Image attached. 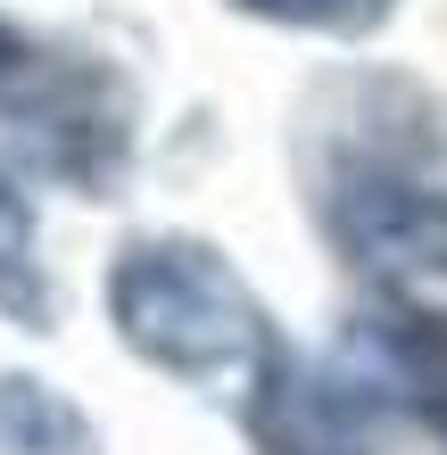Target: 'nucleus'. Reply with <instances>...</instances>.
Wrapping results in <instances>:
<instances>
[{
  "label": "nucleus",
  "instance_id": "f257e3e1",
  "mask_svg": "<svg viewBox=\"0 0 447 455\" xmlns=\"http://www.w3.org/2000/svg\"><path fill=\"white\" fill-rule=\"evenodd\" d=\"M108 323L149 372L182 381L224 414H249L282 372V331L224 249L191 232H149L108 265Z\"/></svg>",
  "mask_w": 447,
  "mask_h": 455
},
{
  "label": "nucleus",
  "instance_id": "f03ea898",
  "mask_svg": "<svg viewBox=\"0 0 447 455\" xmlns=\"http://www.w3.org/2000/svg\"><path fill=\"white\" fill-rule=\"evenodd\" d=\"M0 124L42 174L75 191H108L133 157V92L108 67L34 42L9 17H0Z\"/></svg>",
  "mask_w": 447,
  "mask_h": 455
},
{
  "label": "nucleus",
  "instance_id": "7ed1b4c3",
  "mask_svg": "<svg viewBox=\"0 0 447 455\" xmlns=\"http://www.w3.org/2000/svg\"><path fill=\"white\" fill-rule=\"evenodd\" d=\"M323 224L389 315L447 331V191L414 174H339L323 182Z\"/></svg>",
  "mask_w": 447,
  "mask_h": 455
},
{
  "label": "nucleus",
  "instance_id": "20e7f679",
  "mask_svg": "<svg viewBox=\"0 0 447 455\" xmlns=\"http://www.w3.org/2000/svg\"><path fill=\"white\" fill-rule=\"evenodd\" d=\"M389 406H373L331 356H282L266 397L241 414L257 455H389Z\"/></svg>",
  "mask_w": 447,
  "mask_h": 455
},
{
  "label": "nucleus",
  "instance_id": "39448f33",
  "mask_svg": "<svg viewBox=\"0 0 447 455\" xmlns=\"http://www.w3.org/2000/svg\"><path fill=\"white\" fill-rule=\"evenodd\" d=\"M0 455H100V431L59 381L0 372Z\"/></svg>",
  "mask_w": 447,
  "mask_h": 455
},
{
  "label": "nucleus",
  "instance_id": "423d86ee",
  "mask_svg": "<svg viewBox=\"0 0 447 455\" xmlns=\"http://www.w3.org/2000/svg\"><path fill=\"white\" fill-rule=\"evenodd\" d=\"M0 307L25 331H50V282H42V232H34V199L0 174Z\"/></svg>",
  "mask_w": 447,
  "mask_h": 455
},
{
  "label": "nucleus",
  "instance_id": "0eeeda50",
  "mask_svg": "<svg viewBox=\"0 0 447 455\" xmlns=\"http://www.w3.org/2000/svg\"><path fill=\"white\" fill-rule=\"evenodd\" d=\"M257 25H282V34H323V42H364L381 34L398 0H232Z\"/></svg>",
  "mask_w": 447,
  "mask_h": 455
}]
</instances>
